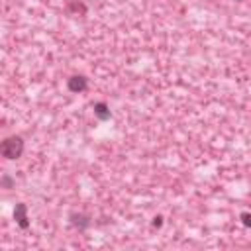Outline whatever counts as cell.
<instances>
[{
  "mask_svg": "<svg viewBox=\"0 0 251 251\" xmlns=\"http://www.w3.org/2000/svg\"><path fill=\"white\" fill-rule=\"evenodd\" d=\"M67 14H80V16H86V12H88V8H86V4L82 2V0H71L69 4H67Z\"/></svg>",
  "mask_w": 251,
  "mask_h": 251,
  "instance_id": "8992f818",
  "label": "cell"
},
{
  "mask_svg": "<svg viewBox=\"0 0 251 251\" xmlns=\"http://www.w3.org/2000/svg\"><path fill=\"white\" fill-rule=\"evenodd\" d=\"M88 88V78L84 75H73L67 78V90L73 94H80Z\"/></svg>",
  "mask_w": 251,
  "mask_h": 251,
  "instance_id": "3957f363",
  "label": "cell"
},
{
  "mask_svg": "<svg viewBox=\"0 0 251 251\" xmlns=\"http://www.w3.org/2000/svg\"><path fill=\"white\" fill-rule=\"evenodd\" d=\"M239 222H241L245 227H251V212H241V214H239Z\"/></svg>",
  "mask_w": 251,
  "mask_h": 251,
  "instance_id": "ba28073f",
  "label": "cell"
},
{
  "mask_svg": "<svg viewBox=\"0 0 251 251\" xmlns=\"http://www.w3.org/2000/svg\"><path fill=\"white\" fill-rule=\"evenodd\" d=\"M0 186H2V188H6V190H10V188H14V186H16V178H14L10 173H4V175L0 176Z\"/></svg>",
  "mask_w": 251,
  "mask_h": 251,
  "instance_id": "52a82bcc",
  "label": "cell"
},
{
  "mask_svg": "<svg viewBox=\"0 0 251 251\" xmlns=\"http://www.w3.org/2000/svg\"><path fill=\"white\" fill-rule=\"evenodd\" d=\"M92 112H94V118H96V120H100V122H108V120L112 118L110 106H108L106 102H94Z\"/></svg>",
  "mask_w": 251,
  "mask_h": 251,
  "instance_id": "5b68a950",
  "label": "cell"
},
{
  "mask_svg": "<svg viewBox=\"0 0 251 251\" xmlns=\"http://www.w3.org/2000/svg\"><path fill=\"white\" fill-rule=\"evenodd\" d=\"M237 2H241V0H237Z\"/></svg>",
  "mask_w": 251,
  "mask_h": 251,
  "instance_id": "30bf717a",
  "label": "cell"
},
{
  "mask_svg": "<svg viewBox=\"0 0 251 251\" xmlns=\"http://www.w3.org/2000/svg\"><path fill=\"white\" fill-rule=\"evenodd\" d=\"M24 149H25V141L22 135H8L2 139L0 143V155L6 159V161H16L24 155Z\"/></svg>",
  "mask_w": 251,
  "mask_h": 251,
  "instance_id": "6da1fadb",
  "label": "cell"
},
{
  "mask_svg": "<svg viewBox=\"0 0 251 251\" xmlns=\"http://www.w3.org/2000/svg\"><path fill=\"white\" fill-rule=\"evenodd\" d=\"M14 220L18 224L20 229H27L29 227V218H27V204L25 202H18L14 208Z\"/></svg>",
  "mask_w": 251,
  "mask_h": 251,
  "instance_id": "277c9868",
  "label": "cell"
},
{
  "mask_svg": "<svg viewBox=\"0 0 251 251\" xmlns=\"http://www.w3.org/2000/svg\"><path fill=\"white\" fill-rule=\"evenodd\" d=\"M151 226H153V227H161V226H163V216H155L153 222H151Z\"/></svg>",
  "mask_w": 251,
  "mask_h": 251,
  "instance_id": "9c48e42d",
  "label": "cell"
},
{
  "mask_svg": "<svg viewBox=\"0 0 251 251\" xmlns=\"http://www.w3.org/2000/svg\"><path fill=\"white\" fill-rule=\"evenodd\" d=\"M69 224L78 231H86L90 227V224H92V218L88 214H84V212H71L69 214Z\"/></svg>",
  "mask_w": 251,
  "mask_h": 251,
  "instance_id": "7a4b0ae2",
  "label": "cell"
}]
</instances>
